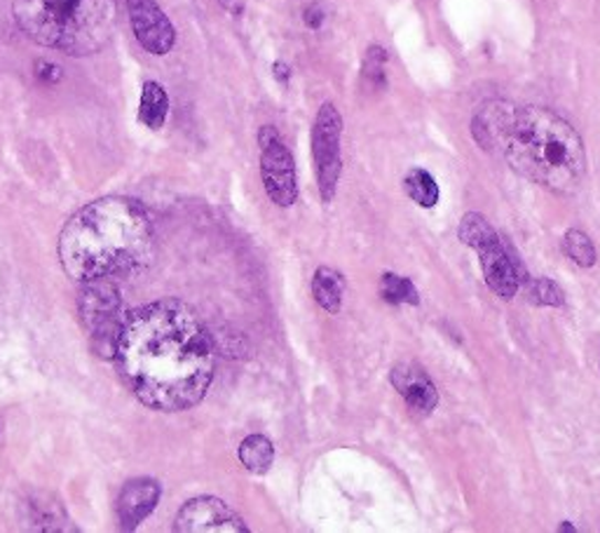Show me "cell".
<instances>
[{
	"mask_svg": "<svg viewBox=\"0 0 600 533\" xmlns=\"http://www.w3.org/2000/svg\"><path fill=\"white\" fill-rule=\"evenodd\" d=\"M127 388L148 409H193L210 391L216 351L197 312L179 299L129 310L116 351Z\"/></svg>",
	"mask_w": 600,
	"mask_h": 533,
	"instance_id": "6da1fadb",
	"label": "cell"
},
{
	"mask_svg": "<svg viewBox=\"0 0 600 533\" xmlns=\"http://www.w3.org/2000/svg\"><path fill=\"white\" fill-rule=\"evenodd\" d=\"M156 226L139 200L108 195L75 212L60 235V262L75 283L135 275L156 259Z\"/></svg>",
	"mask_w": 600,
	"mask_h": 533,
	"instance_id": "7a4b0ae2",
	"label": "cell"
},
{
	"mask_svg": "<svg viewBox=\"0 0 600 533\" xmlns=\"http://www.w3.org/2000/svg\"><path fill=\"white\" fill-rule=\"evenodd\" d=\"M502 153L512 168L554 193H572L587 172V153L575 127L542 106L514 111Z\"/></svg>",
	"mask_w": 600,
	"mask_h": 533,
	"instance_id": "3957f363",
	"label": "cell"
},
{
	"mask_svg": "<svg viewBox=\"0 0 600 533\" xmlns=\"http://www.w3.org/2000/svg\"><path fill=\"white\" fill-rule=\"evenodd\" d=\"M14 20L38 45L87 57L108 45L118 0H14Z\"/></svg>",
	"mask_w": 600,
	"mask_h": 533,
	"instance_id": "277c9868",
	"label": "cell"
},
{
	"mask_svg": "<svg viewBox=\"0 0 600 533\" xmlns=\"http://www.w3.org/2000/svg\"><path fill=\"white\" fill-rule=\"evenodd\" d=\"M458 237L467 247L479 252L488 287L502 299H514L525 280V270L514 249L502 241L497 231L481 214L469 212L460 222Z\"/></svg>",
	"mask_w": 600,
	"mask_h": 533,
	"instance_id": "5b68a950",
	"label": "cell"
},
{
	"mask_svg": "<svg viewBox=\"0 0 600 533\" xmlns=\"http://www.w3.org/2000/svg\"><path fill=\"white\" fill-rule=\"evenodd\" d=\"M78 316L87 337L92 339V351L106 360H116L122 322L127 316L118 285L113 280L81 283Z\"/></svg>",
	"mask_w": 600,
	"mask_h": 533,
	"instance_id": "8992f818",
	"label": "cell"
},
{
	"mask_svg": "<svg viewBox=\"0 0 600 533\" xmlns=\"http://www.w3.org/2000/svg\"><path fill=\"white\" fill-rule=\"evenodd\" d=\"M258 146H260V177L268 198L279 207H291L298 200L296 162L291 151L270 125L260 127Z\"/></svg>",
	"mask_w": 600,
	"mask_h": 533,
	"instance_id": "52a82bcc",
	"label": "cell"
},
{
	"mask_svg": "<svg viewBox=\"0 0 600 533\" xmlns=\"http://www.w3.org/2000/svg\"><path fill=\"white\" fill-rule=\"evenodd\" d=\"M341 135L343 120L333 104H324L319 108L314 130H312V156L317 168V183L319 193L324 202H331L335 195V183L343 170L341 158Z\"/></svg>",
	"mask_w": 600,
	"mask_h": 533,
	"instance_id": "ba28073f",
	"label": "cell"
},
{
	"mask_svg": "<svg viewBox=\"0 0 600 533\" xmlns=\"http://www.w3.org/2000/svg\"><path fill=\"white\" fill-rule=\"evenodd\" d=\"M129 26L137 43L156 57H164L176 45V29L158 0H125Z\"/></svg>",
	"mask_w": 600,
	"mask_h": 533,
	"instance_id": "9c48e42d",
	"label": "cell"
},
{
	"mask_svg": "<svg viewBox=\"0 0 600 533\" xmlns=\"http://www.w3.org/2000/svg\"><path fill=\"white\" fill-rule=\"evenodd\" d=\"M179 533H247L249 526L242 522L239 514L214 495H197L188 501L174 522Z\"/></svg>",
	"mask_w": 600,
	"mask_h": 533,
	"instance_id": "30bf717a",
	"label": "cell"
},
{
	"mask_svg": "<svg viewBox=\"0 0 600 533\" xmlns=\"http://www.w3.org/2000/svg\"><path fill=\"white\" fill-rule=\"evenodd\" d=\"M162 487L150 477H137L122 487L118 495V522L125 531H135L160 503Z\"/></svg>",
	"mask_w": 600,
	"mask_h": 533,
	"instance_id": "8fae6325",
	"label": "cell"
},
{
	"mask_svg": "<svg viewBox=\"0 0 600 533\" xmlns=\"http://www.w3.org/2000/svg\"><path fill=\"white\" fill-rule=\"evenodd\" d=\"M392 385L397 388V393L406 399L408 407L427 416L437 409L439 404V393L437 385L431 383V379L425 374L422 366L413 364V362H401L392 370Z\"/></svg>",
	"mask_w": 600,
	"mask_h": 533,
	"instance_id": "7c38bea8",
	"label": "cell"
},
{
	"mask_svg": "<svg viewBox=\"0 0 600 533\" xmlns=\"http://www.w3.org/2000/svg\"><path fill=\"white\" fill-rule=\"evenodd\" d=\"M514 111L516 108H512L510 104L504 102H493V104H485L479 116L474 118V139L483 146L485 151H493L495 146H500L502 149V141H504V135L506 130H510V122L514 118Z\"/></svg>",
	"mask_w": 600,
	"mask_h": 533,
	"instance_id": "4fadbf2b",
	"label": "cell"
},
{
	"mask_svg": "<svg viewBox=\"0 0 600 533\" xmlns=\"http://www.w3.org/2000/svg\"><path fill=\"white\" fill-rule=\"evenodd\" d=\"M169 116V95L158 81H146L141 87L139 122L150 132H160Z\"/></svg>",
	"mask_w": 600,
	"mask_h": 533,
	"instance_id": "5bb4252c",
	"label": "cell"
},
{
	"mask_svg": "<svg viewBox=\"0 0 600 533\" xmlns=\"http://www.w3.org/2000/svg\"><path fill=\"white\" fill-rule=\"evenodd\" d=\"M312 294L317 303L322 306L329 312H338L343 303V294H345V278L335 268L322 266L317 268L314 278H312Z\"/></svg>",
	"mask_w": 600,
	"mask_h": 533,
	"instance_id": "9a60e30c",
	"label": "cell"
},
{
	"mask_svg": "<svg viewBox=\"0 0 600 533\" xmlns=\"http://www.w3.org/2000/svg\"><path fill=\"white\" fill-rule=\"evenodd\" d=\"M31 505V522L35 529L41 531H71L68 526V514L62 508L60 499L47 493H38Z\"/></svg>",
	"mask_w": 600,
	"mask_h": 533,
	"instance_id": "2e32d148",
	"label": "cell"
},
{
	"mask_svg": "<svg viewBox=\"0 0 600 533\" xmlns=\"http://www.w3.org/2000/svg\"><path fill=\"white\" fill-rule=\"evenodd\" d=\"M239 461L254 475H266L275 461V447L268 437L262 435H249L239 445Z\"/></svg>",
	"mask_w": 600,
	"mask_h": 533,
	"instance_id": "e0dca14e",
	"label": "cell"
},
{
	"mask_svg": "<svg viewBox=\"0 0 600 533\" xmlns=\"http://www.w3.org/2000/svg\"><path fill=\"white\" fill-rule=\"evenodd\" d=\"M404 189L410 195L413 202H418L420 207H435L439 202V186L435 177L425 170H410L404 177Z\"/></svg>",
	"mask_w": 600,
	"mask_h": 533,
	"instance_id": "ac0fdd59",
	"label": "cell"
},
{
	"mask_svg": "<svg viewBox=\"0 0 600 533\" xmlns=\"http://www.w3.org/2000/svg\"><path fill=\"white\" fill-rule=\"evenodd\" d=\"M381 297L389 303H410V306L420 303L416 285H413L408 278H401V275H394V273H385L381 278Z\"/></svg>",
	"mask_w": 600,
	"mask_h": 533,
	"instance_id": "d6986e66",
	"label": "cell"
},
{
	"mask_svg": "<svg viewBox=\"0 0 600 533\" xmlns=\"http://www.w3.org/2000/svg\"><path fill=\"white\" fill-rule=\"evenodd\" d=\"M562 249H566L570 259L581 268H591L598 259L591 237L585 231H577V228L568 231L566 237H562Z\"/></svg>",
	"mask_w": 600,
	"mask_h": 533,
	"instance_id": "ffe728a7",
	"label": "cell"
},
{
	"mask_svg": "<svg viewBox=\"0 0 600 533\" xmlns=\"http://www.w3.org/2000/svg\"><path fill=\"white\" fill-rule=\"evenodd\" d=\"M531 297L539 306H554V308H558V306L566 303V294H562V289L556 283H551L547 278H539V280H535L531 285Z\"/></svg>",
	"mask_w": 600,
	"mask_h": 533,
	"instance_id": "44dd1931",
	"label": "cell"
},
{
	"mask_svg": "<svg viewBox=\"0 0 600 533\" xmlns=\"http://www.w3.org/2000/svg\"><path fill=\"white\" fill-rule=\"evenodd\" d=\"M387 54L381 47H371L366 54V64H364V78L368 81H378V85L383 83V66H385Z\"/></svg>",
	"mask_w": 600,
	"mask_h": 533,
	"instance_id": "7402d4cb",
	"label": "cell"
},
{
	"mask_svg": "<svg viewBox=\"0 0 600 533\" xmlns=\"http://www.w3.org/2000/svg\"><path fill=\"white\" fill-rule=\"evenodd\" d=\"M35 76L41 78L43 83H60L62 81V68L56 64H50V62H38L35 66Z\"/></svg>",
	"mask_w": 600,
	"mask_h": 533,
	"instance_id": "603a6c76",
	"label": "cell"
},
{
	"mask_svg": "<svg viewBox=\"0 0 600 533\" xmlns=\"http://www.w3.org/2000/svg\"><path fill=\"white\" fill-rule=\"evenodd\" d=\"M322 22H324V12H322V8H319V6H310V8L306 10V24L312 26V29H319V26H322Z\"/></svg>",
	"mask_w": 600,
	"mask_h": 533,
	"instance_id": "cb8c5ba5",
	"label": "cell"
},
{
	"mask_svg": "<svg viewBox=\"0 0 600 533\" xmlns=\"http://www.w3.org/2000/svg\"><path fill=\"white\" fill-rule=\"evenodd\" d=\"M275 76H277V81H281V83H287V81H289V76H291V68H289L287 64H281V62H277V64H275Z\"/></svg>",
	"mask_w": 600,
	"mask_h": 533,
	"instance_id": "d4e9b609",
	"label": "cell"
},
{
	"mask_svg": "<svg viewBox=\"0 0 600 533\" xmlns=\"http://www.w3.org/2000/svg\"><path fill=\"white\" fill-rule=\"evenodd\" d=\"M221 6L225 10H231L233 14H239L242 12V0H221Z\"/></svg>",
	"mask_w": 600,
	"mask_h": 533,
	"instance_id": "484cf974",
	"label": "cell"
},
{
	"mask_svg": "<svg viewBox=\"0 0 600 533\" xmlns=\"http://www.w3.org/2000/svg\"><path fill=\"white\" fill-rule=\"evenodd\" d=\"M560 531H575V526H570V524H562V526H560Z\"/></svg>",
	"mask_w": 600,
	"mask_h": 533,
	"instance_id": "4316f807",
	"label": "cell"
}]
</instances>
